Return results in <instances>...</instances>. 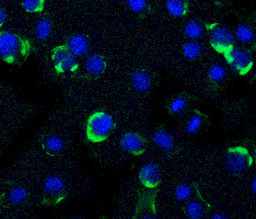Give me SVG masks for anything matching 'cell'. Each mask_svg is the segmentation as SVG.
Returning <instances> with one entry per match:
<instances>
[{"instance_id": "1", "label": "cell", "mask_w": 256, "mask_h": 219, "mask_svg": "<svg viewBox=\"0 0 256 219\" xmlns=\"http://www.w3.org/2000/svg\"><path fill=\"white\" fill-rule=\"evenodd\" d=\"M28 38L10 31H0V59L10 65L24 63L32 52Z\"/></svg>"}, {"instance_id": "2", "label": "cell", "mask_w": 256, "mask_h": 219, "mask_svg": "<svg viewBox=\"0 0 256 219\" xmlns=\"http://www.w3.org/2000/svg\"><path fill=\"white\" fill-rule=\"evenodd\" d=\"M116 128L110 114L107 112L96 111L88 118L86 127V136L88 140L94 143H100L107 140Z\"/></svg>"}, {"instance_id": "3", "label": "cell", "mask_w": 256, "mask_h": 219, "mask_svg": "<svg viewBox=\"0 0 256 219\" xmlns=\"http://www.w3.org/2000/svg\"><path fill=\"white\" fill-rule=\"evenodd\" d=\"M254 164V157L247 148L230 147L226 155V168L233 177L239 178L247 173Z\"/></svg>"}, {"instance_id": "4", "label": "cell", "mask_w": 256, "mask_h": 219, "mask_svg": "<svg viewBox=\"0 0 256 219\" xmlns=\"http://www.w3.org/2000/svg\"><path fill=\"white\" fill-rule=\"evenodd\" d=\"M67 197V187L58 176H49L43 184L41 204L44 207H56Z\"/></svg>"}, {"instance_id": "5", "label": "cell", "mask_w": 256, "mask_h": 219, "mask_svg": "<svg viewBox=\"0 0 256 219\" xmlns=\"http://www.w3.org/2000/svg\"><path fill=\"white\" fill-rule=\"evenodd\" d=\"M156 189H140L138 190L137 203L134 212V219H154L158 218Z\"/></svg>"}, {"instance_id": "6", "label": "cell", "mask_w": 256, "mask_h": 219, "mask_svg": "<svg viewBox=\"0 0 256 219\" xmlns=\"http://www.w3.org/2000/svg\"><path fill=\"white\" fill-rule=\"evenodd\" d=\"M223 55L230 68L241 75L247 74L253 67V56L250 51L246 49L232 47Z\"/></svg>"}, {"instance_id": "7", "label": "cell", "mask_w": 256, "mask_h": 219, "mask_svg": "<svg viewBox=\"0 0 256 219\" xmlns=\"http://www.w3.org/2000/svg\"><path fill=\"white\" fill-rule=\"evenodd\" d=\"M52 61L58 73H74L79 68V63L76 56L70 52L66 44L53 49Z\"/></svg>"}, {"instance_id": "8", "label": "cell", "mask_w": 256, "mask_h": 219, "mask_svg": "<svg viewBox=\"0 0 256 219\" xmlns=\"http://www.w3.org/2000/svg\"><path fill=\"white\" fill-rule=\"evenodd\" d=\"M210 41L217 52L224 54L234 47L235 35L226 26L216 25L210 29Z\"/></svg>"}, {"instance_id": "9", "label": "cell", "mask_w": 256, "mask_h": 219, "mask_svg": "<svg viewBox=\"0 0 256 219\" xmlns=\"http://www.w3.org/2000/svg\"><path fill=\"white\" fill-rule=\"evenodd\" d=\"M186 202L184 213L189 219H202L207 216L211 210V205L204 199L198 184H195L194 193Z\"/></svg>"}, {"instance_id": "10", "label": "cell", "mask_w": 256, "mask_h": 219, "mask_svg": "<svg viewBox=\"0 0 256 219\" xmlns=\"http://www.w3.org/2000/svg\"><path fill=\"white\" fill-rule=\"evenodd\" d=\"M148 141L140 132H128L122 135L120 145L126 152L134 156H141L146 152Z\"/></svg>"}, {"instance_id": "11", "label": "cell", "mask_w": 256, "mask_h": 219, "mask_svg": "<svg viewBox=\"0 0 256 219\" xmlns=\"http://www.w3.org/2000/svg\"><path fill=\"white\" fill-rule=\"evenodd\" d=\"M162 169L158 163L146 164L140 169L138 179L146 189H156L162 184Z\"/></svg>"}, {"instance_id": "12", "label": "cell", "mask_w": 256, "mask_h": 219, "mask_svg": "<svg viewBox=\"0 0 256 219\" xmlns=\"http://www.w3.org/2000/svg\"><path fill=\"white\" fill-rule=\"evenodd\" d=\"M153 142L154 144L166 153L169 157L177 154L178 146L175 143L172 135L162 125L158 126L153 134Z\"/></svg>"}, {"instance_id": "13", "label": "cell", "mask_w": 256, "mask_h": 219, "mask_svg": "<svg viewBox=\"0 0 256 219\" xmlns=\"http://www.w3.org/2000/svg\"><path fill=\"white\" fill-rule=\"evenodd\" d=\"M30 198V192L24 186H14L0 196L1 204L8 207H18L24 204Z\"/></svg>"}, {"instance_id": "14", "label": "cell", "mask_w": 256, "mask_h": 219, "mask_svg": "<svg viewBox=\"0 0 256 219\" xmlns=\"http://www.w3.org/2000/svg\"><path fill=\"white\" fill-rule=\"evenodd\" d=\"M132 86L140 93H147L152 90L153 79L150 73L144 69H138L131 76Z\"/></svg>"}, {"instance_id": "15", "label": "cell", "mask_w": 256, "mask_h": 219, "mask_svg": "<svg viewBox=\"0 0 256 219\" xmlns=\"http://www.w3.org/2000/svg\"><path fill=\"white\" fill-rule=\"evenodd\" d=\"M66 46L74 56L82 57L88 54L90 50V44L88 38L83 34H74L71 36L67 41Z\"/></svg>"}, {"instance_id": "16", "label": "cell", "mask_w": 256, "mask_h": 219, "mask_svg": "<svg viewBox=\"0 0 256 219\" xmlns=\"http://www.w3.org/2000/svg\"><path fill=\"white\" fill-rule=\"evenodd\" d=\"M192 102V98L186 94H178L169 101L166 106L168 113L171 115H180L186 111Z\"/></svg>"}, {"instance_id": "17", "label": "cell", "mask_w": 256, "mask_h": 219, "mask_svg": "<svg viewBox=\"0 0 256 219\" xmlns=\"http://www.w3.org/2000/svg\"><path fill=\"white\" fill-rule=\"evenodd\" d=\"M107 67L105 59L100 55L94 54L88 56L84 61V68L92 76H100L104 73Z\"/></svg>"}, {"instance_id": "18", "label": "cell", "mask_w": 256, "mask_h": 219, "mask_svg": "<svg viewBox=\"0 0 256 219\" xmlns=\"http://www.w3.org/2000/svg\"><path fill=\"white\" fill-rule=\"evenodd\" d=\"M208 121V116L200 109H193L186 121L187 132L195 134L199 132Z\"/></svg>"}, {"instance_id": "19", "label": "cell", "mask_w": 256, "mask_h": 219, "mask_svg": "<svg viewBox=\"0 0 256 219\" xmlns=\"http://www.w3.org/2000/svg\"><path fill=\"white\" fill-rule=\"evenodd\" d=\"M44 152L50 156H55L64 151L65 143L64 139L58 135H50L42 143Z\"/></svg>"}, {"instance_id": "20", "label": "cell", "mask_w": 256, "mask_h": 219, "mask_svg": "<svg viewBox=\"0 0 256 219\" xmlns=\"http://www.w3.org/2000/svg\"><path fill=\"white\" fill-rule=\"evenodd\" d=\"M35 35L40 40H46L52 32V24L47 18H42L35 25Z\"/></svg>"}, {"instance_id": "21", "label": "cell", "mask_w": 256, "mask_h": 219, "mask_svg": "<svg viewBox=\"0 0 256 219\" xmlns=\"http://www.w3.org/2000/svg\"><path fill=\"white\" fill-rule=\"evenodd\" d=\"M184 34L187 38L192 40H196L201 38L204 34V27L201 24L198 22V20H190L186 24L184 28Z\"/></svg>"}, {"instance_id": "22", "label": "cell", "mask_w": 256, "mask_h": 219, "mask_svg": "<svg viewBox=\"0 0 256 219\" xmlns=\"http://www.w3.org/2000/svg\"><path fill=\"white\" fill-rule=\"evenodd\" d=\"M166 9L172 16L180 17L186 12V4L184 0H166Z\"/></svg>"}, {"instance_id": "23", "label": "cell", "mask_w": 256, "mask_h": 219, "mask_svg": "<svg viewBox=\"0 0 256 219\" xmlns=\"http://www.w3.org/2000/svg\"><path fill=\"white\" fill-rule=\"evenodd\" d=\"M195 190V184H182L175 188V198L180 202H186L192 197Z\"/></svg>"}, {"instance_id": "24", "label": "cell", "mask_w": 256, "mask_h": 219, "mask_svg": "<svg viewBox=\"0 0 256 219\" xmlns=\"http://www.w3.org/2000/svg\"><path fill=\"white\" fill-rule=\"evenodd\" d=\"M182 52L184 57L189 60H195L200 56L202 53L201 44L195 41H190L184 44Z\"/></svg>"}, {"instance_id": "25", "label": "cell", "mask_w": 256, "mask_h": 219, "mask_svg": "<svg viewBox=\"0 0 256 219\" xmlns=\"http://www.w3.org/2000/svg\"><path fill=\"white\" fill-rule=\"evenodd\" d=\"M236 38L245 44H248L253 42L254 39V32L250 26L246 24H242L236 27L235 34Z\"/></svg>"}, {"instance_id": "26", "label": "cell", "mask_w": 256, "mask_h": 219, "mask_svg": "<svg viewBox=\"0 0 256 219\" xmlns=\"http://www.w3.org/2000/svg\"><path fill=\"white\" fill-rule=\"evenodd\" d=\"M226 70L222 65L216 64L210 67L208 77L212 84H218L223 81L226 77Z\"/></svg>"}, {"instance_id": "27", "label": "cell", "mask_w": 256, "mask_h": 219, "mask_svg": "<svg viewBox=\"0 0 256 219\" xmlns=\"http://www.w3.org/2000/svg\"><path fill=\"white\" fill-rule=\"evenodd\" d=\"M22 7L26 12L38 13L44 9V0H22Z\"/></svg>"}, {"instance_id": "28", "label": "cell", "mask_w": 256, "mask_h": 219, "mask_svg": "<svg viewBox=\"0 0 256 219\" xmlns=\"http://www.w3.org/2000/svg\"><path fill=\"white\" fill-rule=\"evenodd\" d=\"M128 8L134 13H141L146 9L147 0H126Z\"/></svg>"}, {"instance_id": "29", "label": "cell", "mask_w": 256, "mask_h": 219, "mask_svg": "<svg viewBox=\"0 0 256 219\" xmlns=\"http://www.w3.org/2000/svg\"><path fill=\"white\" fill-rule=\"evenodd\" d=\"M6 20V12L3 8L0 7V27L3 26Z\"/></svg>"}, {"instance_id": "30", "label": "cell", "mask_w": 256, "mask_h": 219, "mask_svg": "<svg viewBox=\"0 0 256 219\" xmlns=\"http://www.w3.org/2000/svg\"><path fill=\"white\" fill-rule=\"evenodd\" d=\"M228 217L224 214H214L212 216V219H226Z\"/></svg>"}, {"instance_id": "31", "label": "cell", "mask_w": 256, "mask_h": 219, "mask_svg": "<svg viewBox=\"0 0 256 219\" xmlns=\"http://www.w3.org/2000/svg\"><path fill=\"white\" fill-rule=\"evenodd\" d=\"M250 189L251 191L253 192V193H256V179H252V181L250 183Z\"/></svg>"}]
</instances>
